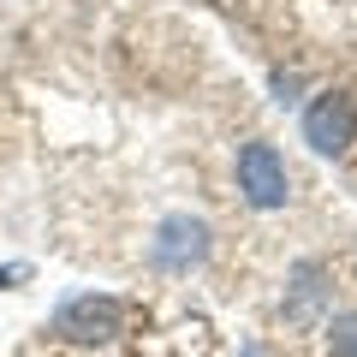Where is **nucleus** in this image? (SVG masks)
Returning a JSON list of instances; mask_svg holds the SVG:
<instances>
[{
    "label": "nucleus",
    "mask_w": 357,
    "mask_h": 357,
    "mask_svg": "<svg viewBox=\"0 0 357 357\" xmlns=\"http://www.w3.org/2000/svg\"><path fill=\"white\" fill-rule=\"evenodd\" d=\"M304 143L316 155H345L357 143V96L345 89H328L304 107Z\"/></svg>",
    "instance_id": "2"
},
{
    "label": "nucleus",
    "mask_w": 357,
    "mask_h": 357,
    "mask_svg": "<svg viewBox=\"0 0 357 357\" xmlns=\"http://www.w3.org/2000/svg\"><path fill=\"white\" fill-rule=\"evenodd\" d=\"M155 262L161 268H191V262H203L208 256V227L197 215H167L161 227H155Z\"/></svg>",
    "instance_id": "4"
},
{
    "label": "nucleus",
    "mask_w": 357,
    "mask_h": 357,
    "mask_svg": "<svg viewBox=\"0 0 357 357\" xmlns=\"http://www.w3.org/2000/svg\"><path fill=\"white\" fill-rule=\"evenodd\" d=\"M238 191L250 208H286L292 178H286V161L274 155V143H244L238 149Z\"/></svg>",
    "instance_id": "3"
},
{
    "label": "nucleus",
    "mask_w": 357,
    "mask_h": 357,
    "mask_svg": "<svg viewBox=\"0 0 357 357\" xmlns=\"http://www.w3.org/2000/svg\"><path fill=\"white\" fill-rule=\"evenodd\" d=\"M321 316V262H298L292 268V298H286V321L310 328Z\"/></svg>",
    "instance_id": "5"
},
{
    "label": "nucleus",
    "mask_w": 357,
    "mask_h": 357,
    "mask_svg": "<svg viewBox=\"0 0 357 357\" xmlns=\"http://www.w3.org/2000/svg\"><path fill=\"white\" fill-rule=\"evenodd\" d=\"M54 333L72 345H114L126 333V304L107 292H77L54 310Z\"/></svg>",
    "instance_id": "1"
},
{
    "label": "nucleus",
    "mask_w": 357,
    "mask_h": 357,
    "mask_svg": "<svg viewBox=\"0 0 357 357\" xmlns=\"http://www.w3.org/2000/svg\"><path fill=\"white\" fill-rule=\"evenodd\" d=\"M328 351L333 357H357V310H345V316L328 321Z\"/></svg>",
    "instance_id": "6"
}]
</instances>
